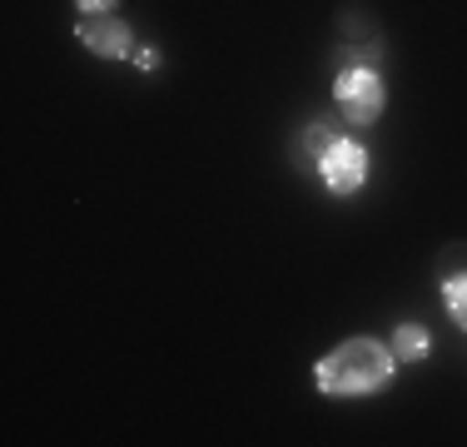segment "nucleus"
<instances>
[{
	"label": "nucleus",
	"instance_id": "4",
	"mask_svg": "<svg viewBox=\"0 0 467 447\" xmlns=\"http://www.w3.org/2000/svg\"><path fill=\"white\" fill-rule=\"evenodd\" d=\"M75 40L99 60H130L135 55V30L109 10V16H80L75 20Z\"/></svg>",
	"mask_w": 467,
	"mask_h": 447
},
{
	"label": "nucleus",
	"instance_id": "6",
	"mask_svg": "<svg viewBox=\"0 0 467 447\" xmlns=\"http://www.w3.org/2000/svg\"><path fill=\"white\" fill-rule=\"evenodd\" d=\"M442 304H448L452 323L467 328V268L462 274H442Z\"/></svg>",
	"mask_w": 467,
	"mask_h": 447
},
{
	"label": "nucleus",
	"instance_id": "9",
	"mask_svg": "<svg viewBox=\"0 0 467 447\" xmlns=\"http://www.w3.org/2000/svg\"><path fill=\"white\" fill-rule=\"evenodd\" d=\"M130 60H135L144 75H154V70H160V50H154V45H150V50H135V55H130Z\"/></svg>",
	"mask_w": 467,
	"mask_h": 447
},
{
	"label": "nucleus",
	"instance_id": "5",
	"mask_svg": "<svg viewBox=\"0 0 467 447\" xmlns=\"http://www.w3.org/2000/svg\"><path fill=\"white\" fill-rule=\"evenodd\" d=\"M388 348H393L398 363H422V358L432 353V333L422 328V323H398V328H393V343H388Z\"/></svg>",
	"mask_w": 467,
	"mask_h": 447
},
{
	"label": "nucleus",
	"instance_id": "8",
	"mask_svg": "<svg viewBox=\"0 0 467 447\" xmlns=\"http://www.w3.org/2000/svg\"><path fill=\"white\" fill-rule=\"evenodd\" d=\"M115 5H119V0H75V10H80V16H109Z\"/></svg>",
	"mask_w": 467,
	"mask_h": 447
},
{
	"label": "nucleus",
	"instance_id": "1",
	"mask_svg": "<svg viewBox=\"0 0 467 447\" xmlns=\"http://www.w3.org/2000/svg\"><path fill=\"white\" fill-rule=\"evenodd\" d=\"M393 368L398 358L388 343L378 338H348L338 348H328L314 368V383L324 398H363V393H378V388L393 383Z\"/></svg>",
	"mask_w": 467,
	"mask_h": 447
},
{
	"label": "nucleus",
	"instance_id": "7",
	"mask_svg": "<svg viewBox=\"0 0 467 447\" xmlns=\"http://www.w3.org/2000/svg\"><path fill=\"white\" fill-rule=\"evenodd\" d=\"M333 140H338V134H333V130L324 125V120H314V125L304 130V150H308V160L318 164V160L328 154V144H333Z\"/></svg>",
	"mask_w": 467,
	"mask_h": 447
},
{
	"label": "nucleus",
	"instance_id": "3",
	"mask_svg": "<svg viewBox=\"0 0 467 447\" xmlns=\"http://www.w3.org/2000/svg\"><path fill=\"white\" fill-rule=\"evenodd\" d=\"M318 174H324V184H328V194H338V199H348V194H358L363 184H368V150H363L358 140H333L328 144V154L318 160Z\"/></svg>",
	"mask_w": 467,
	"mask_h": 447
},
{
	"label": "nucleus",
	"instance_id": "2",
	"mask_svg": "<svg viewBox=\"0 0 467 447\" xmlns=\"http://www.w3.org/2000/svg\"><path fill=\"white\" fill-rule=\"evenodd\" d=\"M383 99H388V85L373 65H353V70H338L333 80V105L348 125H373L383 115Z\"/></svg>",
	"mask_w": 467,
	"mask_h": 447
}]
</instances>
